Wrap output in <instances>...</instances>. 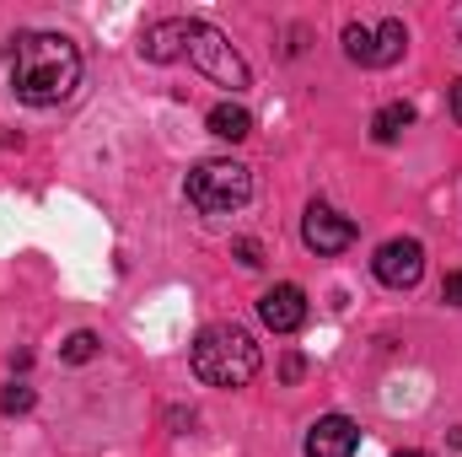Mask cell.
Instances as JSON below:
<instances>
[{
    "label": "cell",
    "instance_id": "obj_1",
    "mask_svg": "<svg viewBox=\"0 0 462 457\" xmlns=\"http://www.w3.org/2000/svg\"><path fill=\"white\" fill-rule=\"evenodd\" d=\"M81 87V49L65 33H16L11 38V92L27 108H54Z\"/></svg>",
    "mask_w": 462,
    "mask_h": 457
},
{
    "label": "cell",
    "instance_id": "obj_2",
    "mask_svg": "<svg viewBox=\"0 0 462 457\" xmlns=\"http://www.w3.org/2000/svg\"><path fill=\"white\" fill-rule=\"evenodd\" d=\"M194 371L210 387H247L258 377V344L242 323H210L194 340Z\"/></svg>",
    "mask_w": 462,
    "mask_h": 457
},
{
    "label": "cell",
    "instance_id": "obj_3",
    "mask_svg": "<svg viewBox=\"0 0 462 457\" xmlns=\"http://www.w3.org/2000/svg\"><path fill=\"white\" fill-rule=\"evenodd\" d=\"M253 200V173L231 156H216V162H199L189 173V205L205 210V216H231Z\"/></svg>",
    "mask_w": 462,
    "mask_h": 457
},
{
    "label": "cell",
    "instance_id": "obj_4",
    "mask_svg": "<svg viewBox=\"0 0 462 457\" xmlns=\"http://www.w3.org/2000/svg\"><path fill=\"white\" fill-rule=\"evenodd\" d=\"M216 87H226V92H242V87H253V70H247V60L231 49V38L221 27H210V22H189V49H183Z\"/></svg>",
    "mask_w": 462,
    "mask_h": 457
},
{
    "label": "cell",
    "instance_id": "obj_5",
    "mask_svg": "<svg viewBox=\"0 0 462 457\" xmlns=\"http://www.w3.org/2000/svg\"><path fill=\"white\" fill-rule=\"evenodd\" d=\"M371 269H376V280H382V285L409 291V285H420V275H425V247H420L414 237H393V242H382V247H376Z\"/></svg>",
    "mask_w": 462,
    "mask_h": 457
},
{
    "label": "cell",
    "instance_id": "obj_6",
    "mask_svg": "<svg viewBox=\"0 0 462 457\" xmlns=\"http://www.w3.org/2000/svg\"><path fill=\"white\" fill-rule=\"evenodd\" d=\"M301 242H307L318 258L345 253L349 242H355V221L339 216V210H328V205H307V216H301Z\"/></svg>",
    "mask_w": 462,
    "mask_h": 457
},
{
    "label": "cell",
    "instance_id": "obj_7",
    "mask_svg": "<svg viewBox=\"0 0 462 457\" xmlns=\"http://www.w3.org/2000/svg\"><path fill=\"white\" fill-rule=\"evenodd\" d=\"M258 318H263V329H274V334H296V329L307 323V291H301V285H274V291H263V296H258Z\"/></svg>",
    "mask_w": 462,
    "mask_h": 457
},
{
    "label": "cell",
    "instance_id": "obj_8",
    "mask_svg": "<svg viewBox=\"0 0 462 457\" xmlns=\"http://www.w3.org/2000/svg\"><path fill=\"white\" fill-rule=\"evenodd\" d=\"M355 447H360V431L345 415H323L307 431V457H355Z\"/></svg>",
    "mask_w": 462,
    "mask_h": 457
},
{
    "label": "cell",
    "instance_id": "obj_9",
    "mask_svg": "<svg viewBox=\"0 0 462 457\" xmlns=\"http://www.w3.org/2000/svg\"><path fill=\"white\" fill-rule=\"evenodd\" d=\"M183 49H189V22H183V16L151 22V27H145V38H140V54H145V60H156V65L178 60Z\"/></svg>",
    "mask_w": 462,
    "mask_h": 457
},
{
    "label": "cell",
    "instance_id": "obj_10",
    "mask_svg": "<svg viewBox=\"0 0 462 457\" xmlns=\"http://www.w3.org/2000/svg\"><path fill=\"white\" fill-rule=\"evenodd\" d=\"M205 124H210V135H221V140H247V135H253V114L236 108V103H216Z\"/></svg>",
    "mask_w": 462,
    "mask_h": 457
},
{
    "label": "cell",
    "instance_id": "obj_11",
    "mask_svg": "<svg viewBox=\"0 0 462 457\" xmlns=\"http://www.w3.org/2000/svg\"><path fill=\"white\" fill-rule=\"evenodd\" d=\"M409 124H414V108H409V103H387L382 114L371 118V135H376L382 145H393V140H398V135H403Z\"/></svg>",
    "mask_w": 462,
    "mask_h": 457
},
{
    "label": "cell",
    "instance_id": "obj_12",
    "mask_svg": "<svg viewBox=\"0 0 462 457\" xmlns=\"http://www.w3.org/2000/svg\"><path fill=\"white\" fill-rule=\"evenodd\" d=\"M403 43H409V33H403V22H398V16H387V22L376 27V60H371V65H398V54H403Z\"/></svg>",
    "mask_w": 462,
    "mask_h": 457
},
{
    "label": "cell",
    "instance_id": "obj_13",
    "mask_svg": "<svg viewBox=\"0 0 462 457\" xmlns=\"http://www.w3.org/2000/svg\"><path fill=\"white\" fill-rule=\"evenodd\" d=\"M345 54L355 60V65H371V60H376V33L360 27V22H349L345 27Z\"/></svg>",
    "mask_w": 462,
    "mask_h": 457
},
{
    "label": "cell",
    "instance_id": "obj_14",
    "mask_svg": "<svg viewBox=\"0 0 462 457\" xmlns=\"http://www.w3.org/2000/svg\"><path fill=\"white\" fill-rule=\"evenodd\" d=\"M60 355H65V360H70V366H87V360H92V355H97V334H92V329H76V334H70V340L60 344Z\"/></svg>",
    "mask_w": 462,
    "mask_h": 457
},
{
    "label": "cell",
    "instance_id": "obj_15",
    "mask_svg": "<svg viewBox=\"0 0 462 457\" xmlns=\"http://www.w3.org/2000/svg\"><path fill=\"white\" fill-rule=\"evenodd\" d=\"M0 409H5V415H27V409H32V387H27V382L0 387Z\"/></svg>",
    "mask_w": 462,
    "mask_h": 457
},
{
    "label": "cell",
    "instance_id": "obj_16",
    "mask_svg": "<svg viewBox=\"0 0 462 457\" xmlns=\"http://www.w3.org/2000/svg\"><path fill=\"white\" fill-rule=\"evenodd\" d=\"M441 302H447V307H462V269H452V275L441 280Z\"/></svg>",
    "mask_w": 462,
    "mask_h": 457
},
{
    "label": "cell",
    "instance_id": "obj_17",
    "mask_svg": "<svg viewBox=\"0 0 462 457\" xmlns=\"http://www.w3.org/2000/svg\"><path fill=\"white\" fill-rule=\"evenodd\" d=\"M236 258H242L247 269H258V264H263V247H258L253 237H242V242H236Z\"/></svg>",
    "mask_w": 462,
    "mask_h": 457
},
{
    "label": "cell",
    "instance_id": "obj_18",
    "mask_svg": "<svg viewBox=\"0 0 462 457\" xmlns=\"http://www.w3.org/2000/svg\"><path fill=\"white\" fill-rule=\"evenodd\" d=\"M301 371H307V360H301V355L291 350V355L280 360V377H285V382H301Z\"/></svg>",
    "mask_w": 462,
    "mask_h": 457
},
{
    "label": "cell",
    "instance_id": "obj_19",
    "mask_svg": "<svg viewBox=\"0 0 462 457\" xmlns=\"http://www.w3.org/2000/svg\"><path fill=\"white\" fill-rule=\"evenodd\" d=\"M452 118H457V124H462V81H457V87H452Z\"/></svg>",
    "mask_w": 462,
    "mask_h": 457
},
{
    "label": "cell",
    "instance_id": "obj_20",
    "mask_svg": "<svg viewBox=\"0 0 462 457\" xmlns=\"http://www.w3.org/2000/svg\"><path fill=\"white\" fill-rule=\"evenodd\" d=\"M393 457H430V452H393Z\"/></svg>",
    "mask_w": 462,
    "mask_h": 457
}]
</instances>
